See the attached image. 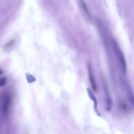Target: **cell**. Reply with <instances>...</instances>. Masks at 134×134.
<instances>
[{"label": "cell", "instance_id": "6da1fadb", "mask_svg": "<svg viewBox=\"0 0 134 134\" xmlns=\"http://www.w3.org/2000/svg\"><path fill=\"white\" fill-rule=\"evenodd\" d=\"M113 44L115 54L120 64L123 73L125 74L126 72L127 65L123 54L115 40L113 41Z\"/></svg>", "mask_w": 134, "mask_h": 134}, {"label": "cell", "instance_id": "7a4b0ae2", "mask_svg": "<svg viewBox=\"0 0 134 134\" xmlns=\"http://www.w3.org/2000/svg\"><path fill=\"white\" fill-rule=\"evenodd\" d=\"M11 103V98L10 96L6 97L4 100L2 109L3 112L5 115L7 114L9 111Z\"/></svg>", "mask_w": 134, "mask_h": 134}, {"label": "cell", "instance_id": "3957f363", "mask_svg": "<svg viewBox=\"0 0 134 134\" xmlns=\"http://www.w3.org/2000/svg\"><path fill=\"white\" fill-rule=\"evenodd\" d=\"M79 2L80 6L83 12L87 16L90 20L91 22H93L92 16L85 0H79Z\"/></svg>", "mask_w": 134, "mask_h": 134}, {"label": "cell", "instance_id": "277c9868", "mask_svg": "<svg viewBox=\"0 0 134 134\" xmlns=\"http://www.w3.org/2000/svg\"><path fill=\"white\" fill-rule=\"evenodd\" d=\"M118 107L120 110L124 113H127L130 111V107L127 103L124 101L119 103Z\"/></svg>", "mask_w": 134, "mask_h": 134}, {"label": "cell", "instance_id": "5b68a950", "mask_svg": "<svg viewBox=\"0 0 134 134\" xmlns=\"http://www.w3.org/2000/svg\"><path fill=\"white\" fill-rule=\"evenodd\" d=\"M87 91L88 92V95L90 98L94 102V108L95 111L98 115H100V114L99 113L97 109V102L96 98L93 93V92L89 88H88Z\"/></svg>", "mask_w": 134, "mask_h": 134}, {"label": "cell", "instance_id": "8992f818", "mask_svg": "<svg viewBox=\"0 0 134 134\" xmlns=\"http://www.w3.org/2000/svg\"><path fill=\"white\" fill-rule=\"evenodd\" d=\"M89 72L90 80L92 89L94 92H96L97 91V88L94 79L93 77V75H92L91 71H90Z\"/></svg>", "mask_w": 134, "mask_h": 134}, {"label": "cell", "instance_id": "52a82bcc", "mask_svg": "<svg viewBox=\"0 0 134 134\" xmlns=\"http://www.w3.org/2000/svg\"><path fill=\"white\" fill-rule=\"evenodd\" d=\"M26 78L29 83H31L34 82L36 81L35 78L32 75L28 73L26 74Z\"/></svg>", "mask_w": 134, "mask_h": 134}, {"label": "cell", "instance_id": "ba28073f", "mask_svg": "<svg viewBox=\"0 0 134 134\" xmlns=\"http://www.w3.org/2000/svg\"><path fill=\"white\" fill-rule=\"evenodd\" d=\"M14 43V40H11L8 41L4 46L3 48L4 49H6L11 47L13 45Z\"/></svg>", "mask_w": 134, "mask_h": 134}, {"label": "cell", "instance_id": "9c48e42d", "mask_svg": "<svg viewBox=\"0 0 134 134\" xmlns=\"http://www.w3.org/2000/svg\"><path fill=\"white\" fill-rule=\"evenodd\" d=\"M6 78L5 77H3L0 80V86L1 87L4 86L6 83Z\"/></svg>", "mask_w": 134, "mask_h": 134}, {"label": "cell", "instance_id": "30bf717a", "mask_svg": "<svg viewBox=\"0 0 134 134\" xmlns=\"http://www.w3.org/2000/svg\"><path fill=\"white\" fill-rule=\"evenodd\" d=\"M132 103L134 106V97L132 95H131L129 98Z\"/></svg>", "mask_w": 134, "mask_h": 134}]
</instances>
